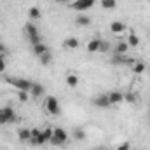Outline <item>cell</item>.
Masks as SVG:
<instances>
[{
    "label": "cell",
    "instance_id": "cell-27",
    "mask_svg": "<svg viewBox=\"0 0 150 150\" xmlns=\"http://www.w3.org/2000/svg\"><path fill=\"white\" fill-rule=\"evenodd\" d=\"M28 16H30V19H40V11H38L37 7H30Z\"/></svg>",
    "mask_w": 150,
    "mask_h": 150
},
{
    "label": "cell",
    "instance_id": "cell-19",
    "mask_svg": "<svg viewBox=\"0 0 150 150\" xmlns=\"http://www.w3.org/2000/svg\"><path fill=\"white\" fill-rule=\"evenodd\" d=\"M67 86L72 87V89H75V87L79 86V75H75V74H68L67 75Z\"/></svg>",
    "mask_w": 150,
    "mask_h": 150
},
{
    "label": "cell",
    "instance_id": "cell-13",
    "mask_svg": "<svg viewBox=\"0 0 150 150\" xmlns=\"http://www.w3.org/2000/svg\"><path fill=\"white\" fill-rule=\"evenodd\" d=\"M32 51H33V54L40 58L42 54H45V52H49V47L44 44V42H40V44H35V45H32Z\"/></svg>",
    "mask_w": 150,
    "mask_h": 150
},
{
    "label": "cell",
    "instance_id": "cell-6",
    "mask_svg": "<svg viewBox=\"0 0 150 150\" xmlns=\"http://www.w3.org/2000/svg\"><path fill=\"white\" fill-rule=\"evenodd\" d=\"M96 4V0H74L72 4H70V7L77 11V12H86V11H89L93 5Z\"/></svg>",
    "mask_w": 150,
    "mask_h": 150
},
{
    "label": "cell",
    "instance_id": "cell-21",
    "mask_svg": "<svg viewBox=\"0 0 150 150\" xmlns=\"http://www.w3.org/2000/svg\"><path fill=\"white\" fill-rule=\"evenodd\" d=\"M127 45H129V47H138V45H140V37H138L136 33H129V37H127Z\"/></svg>",
    "mask_w": 150,
    "mask_h": 150
},
{
    "label": "cell",
    "instance_id": "cell-25",
    "mask_svg": "<svg viewBox=\"0 0 150 150\" xmlns=\"http://www.w3.org/2000/svg\"><path fill=\"white\" fill-rule=\"evenodd\" d=\"M124 100H126L127 103H138V96H136L134 93H131V91L124 94Z\"/></svg>",
    "mask_w": 150,
    "mask_h": 150
},
{
    "label": "cell",
    "instance_id": "cell-11",
    "mask_svg": "<svg viewBox=\"0 0 150 150\" xmlns=\"http://www.w3.org/2000/svg\"><path fill=\"white\" fill-rule=\"evenodd\" d=\"M79 45H80V42H79V38H75V37H68V38H65V42H63V47L68 49V51L79 49Z\"/></svg>",
    "mask_w": 150,
    "mask_h": 150
},
{
    "label": "cell",
    "instance_id": "cell-26",
    "mask_svg": "<svg viewBox=\"0 0 150 150\" xmlns=\"http://www.w3.org/2000/svg\"><path fill=\"white\" fill-rule=\"evenodd\" d=\"M18 98H19L21 103H26L30 100V93L28 91H18Z\"/></svg>",
    "mask_w": 150,
    "mask_h": 150
},
{
    "label": "cell",
    "instance_id": "cell-4",
    "mask_svg": "<svg viewBox=\"0 0 150 150\" xmlns=\"http://www.w3.org/2000/svg\"><path fill=\"white\" fill-rule=\"evenodd\" d=\"M44 108L51 115H59V112H61V107H59V101H58L56 96H47L45 103H44Z\"/></svg>",
    "mask_w": 150,
    "mask_h": 150
},
{
    "label": "cell",
    "instance_id": "cell-32",
    "mask_svg": "<svg viewBox=\"0 0 150 150\" xmlns=\"http://www.w3.org/2000/svg\"><path fill=\"white\" fill-rule=\"evenodd\" d=\"M96 150H110V149H107V147H100V149H96Z\"/></svg>",
    "mask_w": 150,
    "mask_h": 150
},
{
    "label": "cell",
    "instance_id": "cell-28",
    "mask_svg": "<svg viewBox=\"0 0 150 150\" xmlns=\"http://www.w3.org/2000/svg\"><path fill=\"white\" fill-rule=\"evenodd\" d=\"M108 51H110V42H107V40H101L100 52H108Z\"/></svg>",
    "mask_w": 150,
    "mask_h": 150
},
{
    "label": "cell",
    "instance_id": "cell-17",
    "mask_svg": "<svg viewBox=\"0 0 150 150\" xmlns=\"http://www.w3.org/2000/svg\"><path fill=\"white\" fill-rule=\"evenodd\" d=\"M131 70H133V74L140 75V74H143V72L147 70V67H145V63H143V61H134V63L131 65Z\"/></svg>",
    "mask_w": 150,
    "mask_h": 150
},
{
    "label": "cell",
    "instance_id": "cell-3",
    "mask_svg": "<svg viewBox=\"0 0 150 150\" xmlns=\"http://www.w3.org/2000/svg\"><path fill=\"white\" fill-rule=\"evenodd\" d=\"M68 142V133L63 129V127H54V134H52V138H51V145H54V147H61V145H65Z\"/></svg>",
    "mask_w": 150,
    "mask_h": 150
},
{
    "label": "cell",
    "instance_id": "cell-30",
    "mask_svg": "<svg viewBox=\"0 0 150 150\" xmlns=\"http://www.w3.org/2000/svg\"><path fill=\"white\" fill-rule=\"evenodd\" d=\"M117 150H131V143L129 142H124V143L117 145Z\"/></svg>",
    "mask_w": 150,
    "mask_h": 150
},
{
    "label": "cell",
    "instance_id": "cell-5",
    "mask_svg": "<svg viewBox=\"0 0 150 150\" xmlns=\"http://www.w3.org/2000/svg\"><path fill=\"white\" fill-rule=\"evenodd\" d=\"M25 33H26V37H28V40H30L32 45H35V44H40V42H42L40 33H38V28L33 25V23H26V26H25Z\"/></svg>",
    "mask_w": 150,
    "mask_h": 150
},
{
    "label": "cell",
    "instance_id": "cell-9",
    "mask_svg": "<svg viewBox=\"0 0 150 150\" xmlns=\"http://www.w3.org/2000/svg\"><path fill=\"white\" fill-rule=\"evenodd\" d=\"M44 93H45V87H44L42 84H38V82H33V86H32V89H30V98L37 100L40 96H44Z\"/></svg>",
    "mask_w": 150,
    "mask_h": 150
},
{
    "label": "cell",
    "instance_id": "cell-14",
    "mask_svg": "<svg viewBox=\"0 0 150 150\" xmlns=\"http://www.w3.org/2000/svg\"><path fill=\"white\" fill-rule=\"evenodd\" d=\"M100 45H101V38H93L87 42V52H100Z\"/></svg>",
    "mask_w": 150,
    "mask_h": 150
},
{
    "label": "cell",
    "instance_id": "cell-31",
    "mask_svg": "<svg viewBox=\"0 0 150 150\" xmlns=\"http://www.w3.org/2000/svg\"><path fill=\"white\" fill-rule=\"evenodd\" d=\"M5 52H7L5 44H4V42H0V56H5Z\"/></svg>",
    "mask_w": 150,
    "mask_h": 150
},
{
    "label": "cell",
    "instance_id": "cell-7",
    "mask_svg": "<svg viewBox=\"0 0 150 150\" xmlns=\"http://www.w3.org/2000/svg\"><path fill=\"white\" fill-rule=\"evenodd\" d=\"M30 131H32V136H30V142H28V143H32L33 147H42V145H45L44 140H42V136H40V133H42L40 127H33V129H30Z\"/></svg>",
    "mask_w": 150,
    "mask_h": 150
},
{
    "label": "cell",
    "instance_id": "cell-24",
    "mask_svg": "<svg viewBox=\"0 0 150 150\" xmlns=\"http://www.w3.org/2000/svg\"><path fill=\"white\" fill-rule=\"evenodd\" d=\"M38 59H40V63H42L44 67H45V65H51V61H52V54H51V51L45 52V54H42Z\"/></svg>",
    "mask_w": 150,
    "mask_h": 150
},
{
    "label": "cell",
    "instance_id": "cell-1",
    "mask_svg": "<svg viewBox=\"0 0 150 150\" xmlns=\"http://www.w3.org/2000/svg\"><path fill=\"white\" fill-rule=\"evenodd\" d=\"M7 82H9L11 86H14V89H18V91H28V93H30V89H32V86H33L32 80L21 79V77H9Z\"/></svg>",
    "mask_w": 150,
    "mask_h": 150
},
{
    "label": "cell",
    "instance_id": "cell-2",
    "mask_svg": "<svg viewBox=\"0 0 150 150\" xmlns=\"http://www.w3.org/2000/svg\"><path fill=\"white\" fill-rule=\"evenodd\" d=\"M16 119H18V115H16L12 107H2L0 108V126L12 124V122H16Z\"/></svg>",
    "mask_w": 150,
    "mask_h": 150
},
{
    "label": "cell",
    "instance_id": "cell-8",
    "mask_svg": "<svg viewBox=\"0 0 150 150\" xmlns=\"http://www.w3.org/2000/svg\"><path fill=\"white\" fill-rule=\"evenodd\" d=\"M93 105L98 107V108H108V107H112V105H110V100H108V94H100V96H96V98L93 100Z\"/></svg>",
    "mask_w": 150,
    "mask_h": 150
},
{
    "label": "cell",
    "instance_id": "cell-23",
    "mask_svg": "<svg viewBox=\"0 0 150 150\" xmlns=\"http://www.w3.org/2000/svg\"><path fill=\"white\" fill-rule=\"evenodd\" d=\"M74 138L75 140H79V142L86 140V131H84L82 127H75L74 129Z\"/></svg>",
    "mask_w": 150,
    "mask_h": 150
},
{
    "label": "cell",
    "instance_id": "cell-22",
    "mask_svg": "<svg viewBox=\"0 0 150 150\" xmlns=\"http://www.w3.org/2000/svg\"><path fill=\"white\" fill-rule=\"evenodd\" d=\"M100 4H101V7L107 9V11H112V9L117 7V0H100Z\"/></svg>",
    "mask_w": 150,
    "mask_h": 150
},
{
    "label": "cell",
    "instance_id": "cell-12",
    "mask_svg": "<svg viewBox=\"0 0 150 150\" xmlns=\"http://www.w3.org/2000/svg\"><path fill=\"white\" fill-rule=\"evenodd\" d=\"M110 32L115 33V35L124 33L126 32V23H122V21H113V23H110Z\"/></svg>",
    "mask_w": 150,
    "mask_h": 150
},
{
    "label": "cell",
    "instance_id": "cell-16",
    "mask_svg": "<svg viewBox=\"0 0 150 150\" xmlns=\"http://www.w3.org/2000/svg\"><path fill=\"white\" fill-rule=\"evenodd\" d=\"M52 134H54V127H44V129H42V133H40V136H42L44 143H49V142H51V138H52Z\"/></svg>",
    "mask_w": 150,
    "mask_h": 150
},
{
    "label": "cell",
    "instance_id": "cell-15",
    "mask_svg": "<svg viewBox=\"0 0 150 150\" xmlns=\"http://www.w3.org/2000/svg\"><path fill=\"white\" fill-rule=\"evenodd\" d=\"M30 136H32V131L28 127H19L18 129V138L21 142H30Z\"/></svg>",
    "mask_w": 150,
    "mask_h": 150
},
{
    "label": "cell",
    "instance_id": "cell-29",
    "mask_svg": "<svg viewBox=\"0 0 150 150\" xmlns=\"http://www.w3.org/2000/svg\"><path fill=\"white\" fill-rule=\"evenodd\" d=\"M5 70H7V61L4 56H0V74H5Z\"/></svg>",
    "mask_w": 150,
    "mask_h": 150
},
{
    "label": "cell",
    "instance_id": "cell-18",
    "mask_svg": "<svg viewBox=\"0 0 150 150\" xmlns=\"http://www.w3.org/2000/svg\"><path fill=\"white\" fill-rule=\"evenodd\" d=\"M127 49H129L127 42H117V44H115V47H113V52H115V54H126V52H127Z\"/></svg>",
    "mask_w": 150,
    "mask_h": 150
},
{
    "label": "cell",
    "instance_id": "cell-10",
    "mask_svg": "<svg viewBox=\"0 0 150 150\" xmlns=\"http://www.w3.org/2000/svg\"><path fill=\"white\" fill-rule=\"evenodd\" d=\"M108 100H110V105H119V103H122L124 101V93H120V91H110L108 93Z\"/></svg>",
    "mask_w": 150,
    "mask_h": 150
},
{
    "label": "cell",
    "instance_id": "cell-20",
    "mask_svg": "<svg viewBox=\"0 0 150 150\" xmlns=\"http://www.w3.org/2000/svg\"><path fill=\"white\" fill-rule=\"evenodd\" d=\"M75 23H77L79 26H89V25H91V18L86 16V14H80V16L75 19Z\"/></svg>",
    "mask_w": 150,
    "mask_h": 150
}]
</instances>
